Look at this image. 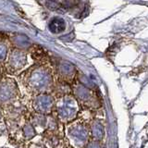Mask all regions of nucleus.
I'll return each instance as SVG.
<instances>
[{"label":"nucleus","instance_id":"20e7f679","mask_svg":"<svg viewBox=\"0 0 148 148\" xmlns=\"http://www.w3.org/2000/svg\"><path fill=\"white\" fill-rule=\"evenodd\" d=\"M7 56V48L4 45H0V61L5 59Z\"/></svg>","mask_w":148,"mask_h":148},{"label":"nucleus","instance_id":"f257e3e1","mask_svg":"<svg viewBox=\"0 0 148 148\" xmlns=\"http://www.w3.org/2000/svg\"><path fill=\"white\" fill-rule=\"evenodd\" d=\"M12 95L13 91L11 89L10 84L4 83L0 86V100H7L8 98H11Z\"/></svg>","mask_w":148,"mask_h":148},{"label":"nucleus","instance_id":"7ed1b4c3","mask_svg":"<svg viewBox=\"0 0 148 148\" xmlns=\"http://www.w3.org/2000/svg\"><path fill=\"white\" fill-rule=\"evenodd\" d=\"M21 52H13V54L10 57V62L12 64L13 67H17V66H21L23 62V57L22 55L20 54Z\"/></svg>","mask_w":148,"mask_h":148},{"label":"nucleus","instance_id":"f03ea898","mask_svg":"<svg viewBox=\"0 0 148 148\" xmlns=\"http://www.w3.org/2000/svg\"><path fill=\"white\" fill-rule=\"evenodd\" d=\"M50 30L51 32H60L64 30L65 28V24H64V21L60 18H55L50 23Z\"/></svg>","mask_w":148,"mask_h":148}]
</instances>
